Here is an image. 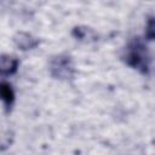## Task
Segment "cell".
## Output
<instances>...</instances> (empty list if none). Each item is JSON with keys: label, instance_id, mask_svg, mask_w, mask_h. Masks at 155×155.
Returning a JSON list of instances; mask_svg holds the SVG:
<instances>
[{"label": "cell", "instance_id": "1", "mask_svg": "<svg viewBox=\"0 0 155 155\" xmlns=\"http://www.w3.org/2000/svg\"><path fill=\"white\" fill-rule=\"evenodd\" d=\"M1 94H2V98H4V101H6V103H10V99H11V97H12V93H11V90H10V87L8 86H2V88H1Z\"/></svg>", "mask_w": 155, "mask_h": 155}]
</instances>
